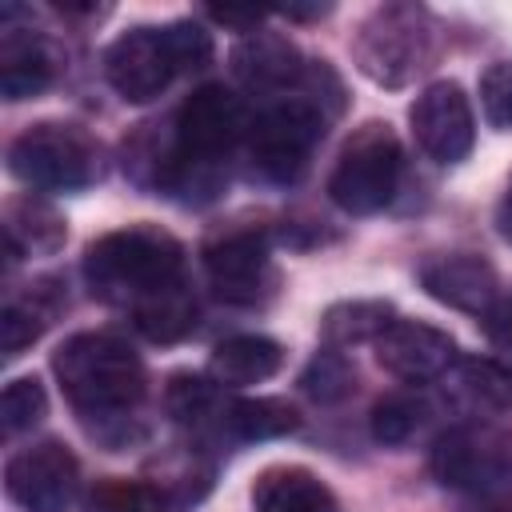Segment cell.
Instances as JSON below:
<instances>
[{"mask_svg":"<svg viewBox=\"0 0 512 512\" xmlns=\"http://www.w3.org/2000/svg\"><path fill=\"white\" fill-rule=\"evenodd\" d=\"M480 108L484 120L500 132H512V60H496L480 76Z\"/></svg>","mask_w":512,"mask_h":512,"instance_id":"f546056e","label":"cell"},{"mask_svg":"<svg viewBox=\"0 0 512 512\" xmlns=\"http://www.w3.org/2000/svg\"><path fill=\"white\" fill-rule=\"evenodd\" d=\"M60 72V52L48 36L32 28L4 24L0 32V92L4 100H28L40 96Z\"/></svg>","mask_w":512,"mask_h":512,"instance_id":"9a60e30c","label":"cell"},{"mask_svg":"<svg viewBox=\"0 0 512 512\" xmlns=\"http://www.w3.org/2000/svg\"><path fill=\"white\" fill-rule=\"evenodd\" d=\"M200 264L208 288L236 308H256L276 292V264H272V236L264 224L232 220L216 228L200 244Z\"/></svg>","mask_w":512,"mask_h":512,"instance_id":"9c48e42d","label":"cell"},{"mask_svg":"<svg viewBox=\"0 0 512 512\" xmlns=\"http://www.w3.org/2000/svg\"><path fill=\"white\" fill-rule=\"evenodd\" d=\"M420 288L468 316H484L500 300V276L496 268L476 252H440L420 264Z\"/></svg>","mask_w":512,"mask_h":512,"instance_id":"4fadbf2b","label":"cell"},{"mask_svg":"<svg viewBox=\"0 0 512 512\" xmlns=\"http://www.w3.org/2000/svg\"><path fill=\"white\" fill-rule=\"evenodd\" d=\"M392 320H396V308L388 300H340L320 316V340L324 348L376 344V336Z\"/></svg>","mask_w":512,"mask_h":512,"instance_id":"603a6c76","label":"cell"},{"mask_svg":"<svg viewBox=\"0 0 512 512\" xmlns=\"http://www.w3.org/2000/svg\"><path fill=\"white\" fill-rule=\"evenodd\" d=\"M484 336H488V348H492V360L512 376V292L500 296L484 316Z\"/></svg>","mask_w":512,"mask_h":512,"instance_id":"4dcf8cb0","label":"cell"},{"mask_svg":"<svg viewBox=\"0 0 512 512\" xmlns=\"http://www.w3.org/2000/svg\"><path fill=\"white\" fill-rule=\"evenodd\" d=\"M212 60V32L200 20L136 24L104 48V80L128 104L156 100L176 76Z\"/></svg>","mask_w":512,"mask_h":512,"instance_id":"3957f363","label":"cell"},{"mask_svg":"<svg viewBox=\"0 0 512 512\" xmlns=\"http://www.w3.org/2000/svg\"><path fill=\"white\" fill-rule=\"evenodd\" d=\"M400 172H404V152L392 124L368 120L344 140L328 176V200L348 216H372L392 204Z\"/></svg>","mask_w":512,"mask_h":512,"instance_id":"52a82bcc","label":"cell"},{"mask_svg":"<svg viewBox=\"0 0 512 512\" xmlns=\"http://www.w3.org/2000/svg\"><path fill=\"white\" fill-rule=\"evenodd\" d=\"M256 512H340L336 492L304 464H272L252 480Z\"/></svg>","mask_w":512,"mask_h":512,"instance_id":"e0dca14e","label":"cell"},{"mask_svg":"<svg viewBox=\"0 0 512 512\" xmlns=\"http://www.w3.org/2000/svg\"><path fill=\"white\" fill-rule=\"evenodd\" d=\"M128 316H132V324H136V332L144 340H152V344H176V340L192 336L200 308H196V296H192L188 280H180V284L148 296L144 304H136Z\"/></svg>","mask_w":512,"mask_h":512,"instance_id":"44dd1931","label":"cell"},{"mask_svg":"<svg viewBox=\"0 0 512 512\" xmlns=\"http://www.w3.org/2000/svg\"><path fill=\"white\" fill-rule=\"evenodd\" d=\"M300 428V412L296 404L280 400V396H244V400H228L220 432H228L232 440H280L288 432Z\"/></svg>","mask_w":512,"mask_h":512,"instance_id":"7402d4cb","label":"cell"},{"mask_svg":"<svg viewBox=\"0 0 512 512\" xmlns=\"http://www.w3.org/2000/svg\"><path fill=\"white\" fill-rule=\"evenodd\" d=\"M376 364L384 372H392L404 384H428V380H444L448 368L460 360L456 340L424 320H392L380 336H376Z\"/></svg>","mask_w":512,"mask_h":512,"instance_id":"7c38bea8","label":"cell"},{"mask_svg":"<svg viewBox=\"0 0 512 512\" xmlns=\"http://www.w3.org/2000/svg\"><path fill=\"white\" fill-rule=\"evenodd\" d=\"M68 308V292L56 276H40L28 284V292H16L0 308V348L4 356H20L28 344H36L48 324Z\"/></svg>","mask_w":512,"mask_h":512,"instance_id":"2e32d148","label":"cell"},{"mask_svg":"<svg viewBox=\"0 0 512 512\" xmlns=\"http://www.w3.org/2000/svg\"><path fill=\"white\" fill-rule=\"evenodd\" d=\"M280 368H284V348L272 336H260V332L228 336L208 356V376L220 388H248V384L272 380Z\"/></svg>","mask_w":512,"mask_h":512,"instance_id":"ac0fdd59","label":"cell"},{"mask_svg":"<svg viewBox=\"0 0 512 512\" xmlns=\"http://www.w3.org/2000/svg\"><path fill=\"white\" fill-rule=\"evenodd\" d=\"M52 376L92 436L108 440L116 424L120 436L132 440L128 424L148 392V372L128 340L116 332H76L52 352Z\"/></svg>","mask_w":512,"mask_h":512,"instance_id":"6da1fadb","label":"cell"},{"mask_svg":"<svg viewBox=\"0 0 512 512\" xmlns=\"http://www.w3.org/2000/svg\"><path fill=\"white\" fill-rule=\"evenodd\" d=\"M64 236H68L64 216L48 200H40L36 192L8 200V208H4L8 260H20V256H52L64 244Z\"/></svg>","mask_w":512,"mask_h":512,"instance_id":"d6986e66","label":"cell"},{"mask_svg":"<svg viewBox=\"0 0 512 512\" xmlns=\"http://www.w3.org/2000/svg\"><path fill=\"white\" fill-rule=\"evenodd\" d=\"M496 228H500V236L512 244V180H508V188H504V196H500V204H496Z\"/></svg>","mask_w":512,"mask_h":512,"instance_id":"1f68e13d","label":"cell"},{"mask_svg":"<svg viewBox=\"0 0 512 512\" xmlns=\"http://www.w3.org/2000/svg\"><path fill=\"white\" fill-rule=\"evenodd\" d=\"M80 512H164V504H160V496L152 492L148 480L104 476L84 492Z\"/></svg>","mask_w":512,"mask_h":512,"instance_id":"83f0119b","label":"cell"},{"mask_svg":"<svg viewBox=\"0 0 512 512\" xmlns=\"http://www.w3.org/2000/svg\"><path fill=\"white\" fill-rule=\"evenodd\" d=\"M4 492L20 512H68L80 496V460L60 440H36L8 456Z\"/></svg>","mask_w":512,"mask_h":512,"instance_id":"30bf717a","label":"cell"},{"mask_svg":"<svg viewBox=\"0 0 512 512\" xmlns=\"http://www.w3.org/2000/svg\"><path fill=\"white\" fill-rule=\"evenodd\" d=\"M304 72H308V60L280 32L256 28V32H248L232 48V76L248 92H256V96H276L280 100V96H288V92L300 88Z\"/></svg>","mask_w":512,"mask_h":512,"instance_id":"5bb4252c","label":"cell"},{"mask_svg":"<svg viewBox=\"0 0 512 512\" xmlns=\"http://www.w3.org/2000/svg\"><path fill=\"white\" fill-rule=\"evenodd\" d=\"M444 388L476 420L496 416V412H512V376L496 360H456L444 376Z\"/></svg>","mask_w":512,"mask_h":512,"instance_id":"ffe728a7","label":"cell"},{"mask_svg":"<svg viewBox=\"0 0 512 512\" xmlns=\"http://www.w3.org/2000/svg\"><path fill=\"white\" fill-rule=\"evenodd\" d=\"M84 284L112 308H136L184 280V244L160 224H128L96 236L80 260Z\"/></svg>","mask_w":512,"mask_h":512,"instance_id":"7a4b0ae2","label":"cell"},{"mask_svg":"<svg viewBox=\"0 0 512 512\" xmlns=\"http://www.w3.org/2000/svg\"><path fill=\"white\" fill-rule=\"evenodd\" d=\"M428 468H432L440 488L468 492L476 500L508 496V488H512V432H504L488 420L456 424L432 444Z\"/></svg>","mask_w":512,"mask_h":512,"instance_id":"ba28073f","label":"cell"},{"mask_svg":"<svg viewBox=\"0 0 512 512\" xmlns=\"http://www.w3.org/2000/svg\"><path fill=\"white\" fill-rule=\"evenodd\" d=\"M148 484H152V492L160 496L164 512H184V508L200 504L204 492L212 488V468L200 460V452L184 448V452H176V456L156 460Z\"/></svg>","mask_w":512,"mask_h":512,"instance_id":"d4e9b609","label":"cell"},{"mask_svg":"<svg viewBox=\"0 0 512 512\" xmlns=\"http://www.w3.org/2000/svg\"><path fill=\"white\" fill-rule=\"evenodd\" d=\"M44 416H48V392H44V384L36 376H16V380L4 384V396H0V428L8 436L36 428Z\"/></svg>","mask_w":512,"mask_h":512,"instance_id":"f1b7e54d","label":"cell"},{"mask_svg":"<svg viewBox=\"0 0 512 512\" xmlns=\"http://www.w3.org/2000/svg\"><path fill=\"white\" fill-rule=\"evenodd\" d=\"M436 56H440V20L424 4H408V0L372 8L352 36L356 68L380 88L412 84L436 64Z\"/></svg>","mask_w":512,"mask_h":512,"instance_id":"277c9868","label":"cell"},{"mask_svg":"<svg viewBox=\"0 0 512 512\" xmlns=\"http://www.w3.org/2000/svg\"><path fill=\"white\" fill-rule=\"evenodd\" d=\"M432 416V404L420 392H388L372 404V436L384 448L408 444Z\"/></svg>","mask_w":512,"mask_h":512,"instance_id":"484cf974","label":"cell"},{"mask_svg":"<svg viewBox=\"0 0 512 512\" xmlns=\"http://www.w3.org/2000/svg\"><path fill=\"white\" fill-rule=\"evenodd\" d=\"M468 512H512V504H508L504 496H496V500H480V504L468 508Z\"/></svg>","mask_w":512,"mask_h":512,"instance_id":"d6a6232c","label":"cell"},{"mask_svg":"<svg viewBox=\"0 0 512 512\" xmlns=\"http://www.w3.org/2000/svg\"><path fill=\"white\" fill-rule=\"evenodd\" d=\"M164 408L176 424L192 428V432H204V428H220L224 420V392L212 376H196V372H172L168 376V388H164Z\"/></svg>","mask_w":512,"mask_h":512,"instance_id":"cb8c5ba5","label":"cell"},{"mask_svg":"<svg viewBox=\"0 0 512 512\" xmlns=\"http://www.w3.org/2000/svg\"><path fill=\"white\" fill-rule=\"evenodd\" d=\"M300 392L316 404H340L356 392V368L340 348H320L300 372Z\"/></svg>","mask_w":512,"mask_h":512,"instance_id":"4316f807","label":"cell"},{"mask_svg":"<svg viewBox=\"0 0 512 512\" xmlns=\"http://www.w3.org/2000/svg\"><path fill=\"white\" fill-rule=\"evenodd\" d=\"M8 172L36 192H80L100 180L104 148L68 120H36L8 144Z\"/></svg>","mask_w":512,"mask_h":512,"instance_id":"5b68a950","label":"cell"},{"mask_svg":"<svg viewBox=\"0 0 512 512\" xmlns=\"http://www.w3.org/2000/svg\"><path fill=\"white\" fill-rule=\"evenodd\" d=\"M328 120L332 116L312 96H304L300 88L264 104L252 116V128H248V140H244L252 172L272 180V184H292L308 168L312 148L324 140Z\"/></svg>","mask_w":512,"mask_h":512,"instance_id":"8992f818","label":"cell"},{"mask_svg":"<svg viewBox=\"0 0 512 512\" xmlns=\"http://www.w3.org/2000/svg\"><path fill=\"white\" fill-rule=\"evenodd\" d=\"M408 124H412V140L416 148L436 160V164H460L468 160L472 144H476V116H472V100L464 96V88L456 80H436L428 84L412 108H408Z\"/></svg>","mask_w":512,"mask_h":512,"instance_id":"8fae6325","label":"cell"}]
</instances>
